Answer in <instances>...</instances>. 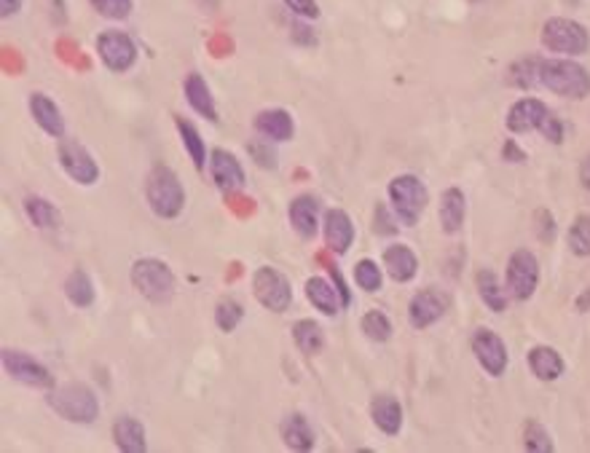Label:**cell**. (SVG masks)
I'll use <instances>...</instances> for the list:
<instances>
[{"instance_id": "6da1fadb", "label": "cell", "mask_w": 590, "mask_h": 453, "mask_svg": "<svg viewBox=\"0 0 590 453\" xmlns=\"http://www.w3.org/2000/svg\"><path fill=\"white\" fill-rule=\"evenodd\" d=\"M537 81L559 97L583 100L590 94L588 70L572 59H542L537 62Z\"/></svg>"}, {"instance_id": "7a4b0ae2", "label": "cell", "mask_w": 590, "mask_h": 453, "mask_svg": "<svg viewBox=\"0 0 590 453\" xmlns=\"http://www.w3.org/2000/svg\"><path fill=\"white\" fill-rule=\"evenodd\" d=\"M51 411L59 414L67 422L75 424H91L100 416V403L97 395L86 387V384H65L51 389V395L46 397Z\"/></svg>"}, {"instance_id": "3957f363", "label": "cell", "mask_w": 590, "mask_h": 453, "mask_svg": "<svg viewBox=\"0 0 590 453\" xmlns=\"http://www.w3.org/2000/svg\"><path fill=\"white\" fill-rule=\"evenodd\" d=\"M148 205L151 210L164 218V221H175L183 207H186V191L180 178L169 170V167H156L148 178Z\"/></svg>"}, {"instance_id": "277c9868", "label": "cell", "mask_w": 590, "mask_h": 453, "mask_svg": "<svg viewBox=\"0 0 590 453\" xmlns=\"http://www.w3.org/2000/svg\"><path fill=\"white\" fill-rule=\"evenodd\" d=\"M132 284L151 303H167L175 295V274L159 257H140L132 266Z\"/></svg>"}, {"instance_id": "5b68a950", "label": "cell", "mask_w": 590, "mask_h": 453, "mask_svg": "<svg viewBox=\"0 0 590 453\" xmlns=\"http://www.w3.org/2000/svg\"><path fill=\"white\" fill-rule=\"evenodd\" d=\"M389 199H392V207L397 213V218L405 223V226H416L421 213L427 210V188L419 178L413 175H400L389 183Z\"/></svg>"}, {"instance_id": "8992f818", "label": "cell", "mask_w": 590, "mask_h": 453, "mask_svg": "<svg viewBox=\"0 0 590 453\" xmlns=\"http://www.w3.org/2000/svg\"><path fill=\"white\" fill-rule=\"evenodd\" d=\"M542 43L556 54H586L590 46V35L580 22L556 16L545 22Z\"/></svg>"}, {"instance_id": "52a82bcc", "label": "cell", "mask_w": 590, "mask_h": 453, "mask_svg": "<svg viewBox=\"0 0 590 453\" xmlns=\"http://www.w3.org/2000/svg\"><path fill=\"white\" fill-rule=\"evenodd\" d=\"M253 290H256V298L261 306H266L269 311L280 314L285 311L291 303H293V290H291V282L288 276H282L277 268L272 266H264L256 271L253 276Z\"/></svg>"}, {"instance_id": "ba28073f", "label": "cell", "mask_w": 590, "mask_h": 453, "mask_svg": "<svg viewBox=\"0 0 590 453\" xmlns=\"http://www.w3.org/2000/svg\"><path fill=\"white\" fill-rule=\"evenodd\" d=\"M537 284H540V263H537V257L529 249L513 252L510 263H508V290L518 301H526V298L534 295Z\"/></svg>"}, {"instance_id": "9c48e42d", "label": "cell", "mask_w": 590, "mask_h": 453, "mask_svg": "<svg viewBox=\"0 0 590 453\" xmlns=\"http://www.w3.org/2000/svg\"><path fill=\"white\" fill-rule=\"evenodd\" d=\"M97 54L102 59V65L113 73H126L134 59H137V46L126 32H102L97 38Z\"/></svg>"}, {"instance_id": "30bf717a", "label": "cell", "mask_w": 590, "mask_h": 453, "mask_svg": "<svg viewBox=\"0 0 590 453\" xmlns=\"http://www.w3.org/2000/svg\"><path fill=\"white\" fill-rule=\"evenodd\" d=\"M3 368L11 379H16L19 384L27 387H38V389H51L54 387V376L48 373V368H43L35 357L24 354V352H13V349H3Z\"/></svg>"}, {"instance_id": "8fae6325", "label": "cell", "mask_w": 590, "mask_h": 453, "mask_svg": "<svg viewBox=\"0 0 590 453\" xmlns=\"http://www.w3.org/2000/svg\"><path fill=\"white\" fill-rule=\"evenodd\" d=\"M59 164L81 186H91L100 178V167H97L94 156L75 140H62L59 143Z\"/></svg>"}, {"instance_id": "7c38bea8", "label": "cell", "mask_w": 590, "mask_h": 453, "mask_svg": "<svg viewBox=\"0 0 590 453\" xmlns=\"http://www.w3.org/2000/svg\"><path fill=\"white\" fill-rule=\"evenodd\" d=\"M473 352L489 376H502L508 370V346L494 330L478 327L473 335Z\"/></svg>"}, {"instance_id": "4fadbf2b", "label": "cell", "mask_w": 590, "mask_h": 453, "mask_svg": "<svg viewBox=\"0 0 590 453\" xmlns=\"http://www.w3.org/2000/svg\"><path fill=\"white\" fill-rule=\"evenodd\" d=\"M448 301L443 292L438 290H421L419 295H413L411 306H408V319L416 330H424L429 327L432 322H438L446 311Z\"/></svg>"}, {"instance_id": "5bb4252c", "label": "cell", "mask_w": 590, "mask_h": 453, "mask_svg": "<svg viewBox=\"0 0 590 453\" xmlns=\"http://www.w3.org/2000/svg\"><path fill=\"white\" fill-rule=\"evenodd\" d=\"M548 116H551V110L540 100H518L508 113V129L516 135H526L534 129L540 132Z\"/></svg>"}, {"instance_id": "9a60e30c", "label": "cell", "mask_w": 590, "mask_h": 453, "mask_svg": "<svg viewBox=\"0 0 590 453\" xmlns=\"http://www.w3.org/2000/svg\"><path fill=\"white\" fill-rule=\"evenodd\" d=\"M210 170H213V180L221 191H237L245 186V170H242L239 159L229 151H213Z\"/></svg>"}, {"instance_id": "2e32d148", "label": "cell", "mask_w": 590, "mask_h": 453, "mask_svg": "<svg viewBox=\"0 0 590 453\" xmlns=\"http://www.w3.org/2000/svg\"><path fill=\"white\" fill-rule=\"evenodd\" d=\"M325 244L335 255H346L354 241V223L343 210H327L325 213Z\"/></svg>"}, {"instance_id": "e0dca14e", "label": "cell", "mask_w": 590, "mask_h": 453, "mask_svg": "<svg viewBox=\"0 0 590 453\" xmlns=\"http://www.w3.org/2000/svg\"><path fill=\"white\" fill-rule=\"evenodd\" d=\"M30 113L35 118V124L51 135V137H62L65 135V118H62V110L56 108V102L46 94H32L30 97Z\"/></svg>"}, {"instance_id": "ac0fdd59", "label": "cell", "mask_w": 590, "mask_h": 453, "mask_svg": "<svg viewBox=\"0 0 590 453\" xmlns=\"http://www.w3.org/2000/svg\"><path fill=\"white\" fill-rule=\"evenodd\" d=\"M384 266H386V274L395 279V282H411L419 271V257L413 255L411 247L405 244H392L386 252H384Z\"/></svg>"}, {"instance_id": "d6986e66", "label": "cell", "mask_w": 590, "mask_h": 453, "mask_svg": "<svg viewBox=\"0 0 590 453\" xmlns=\"http://www.w3.org/2000/svg\"><path fill=\"white\" fill-rule=\"evenodd\" d=\"M256 129L272 143H288L295 135V124L288 110H264L256 116Z\"/></svg>"}, {"instance_id": "ffe728a7", "label": "cell", "mask_w": 590, "mask_h": 453, "mask_svg": "<svg viewBox=\"0 0 590 453\" xmlns=\"http://www.w3.org/2000/svg\"><path fill=\"white\" fill-rule=\"evenodd\" d=\"M306 295L308 301L327 317H335L343 306V298H341V290H335L327 279L322 276H311L306 279Z\"/></svg>"}, {"instance_id": "44dd1931", "label": "cell", "mask_w": 590, "mask_h": 453, "mask_svg": "<svg viewBox=\"0 0 590 453\" xmlns=\"http://www.w3.org/2000/svg\"><path fill=\"white\" fill-rule=\"evenodd\" d=\"M113 440L116 446L124 453H145L148 443H145V427L132 419V416H121L113 424Z\"/></svg>"}, {"instance_id": "7402d4cb", "label": "cell", "mask_w": 590, "mask_h": 453, "mask_svg": "<svg viewBox=\"0 0 590 453\" xmlns=\"http://www.w3.org/2000/svg\"><path fill=\"white\" fill-rule=\"evenodd\" d=\"M186 97H188V105L207 121H218V110H215V97L207 86V81L199 75V73H191L186 78Z\"/></svg>"}, {"instance_id": "603a6c76", "label": "cell", "mask_w": 590, "mask_h": 453, "mask_svg": "<svg viewBox=\"0 0 590 453\" xmlns=\"http://www.w3.org/2000/svg\"><path fill=\"white\" fill-rule=\"evenodd\" d=\"M370 416H373V424L384 432V435H397L400 427H403V408L395 397L389 395H378L373 403H370Z\"/></svg>"}, {"instance_id": "cb8c5ba5", "label": "cell", "mask_w": 590, "mask_h": 453, "mask_svg": "<svg viewBox=\"0 0 590 453\" xmlns=\"http://www.w3.org/2000/svg\"><path fill=\"white\" fill-rule=\"evenodd\" d=\"M529 368L537 379L542 381H556L559 376H564V357L551 349V346H534L529 352Z\"/></svg>"}, {"instance_id": "d4e9b609", "label": "cell", "mask_w": 590, "mask_h": 453, "mask_svg": "<svg viewBox=\"0 0 590 453\" xmlns=\"http://www.w3.org/2000/svg\"><path fill=\"white\" fill-rule=\"evenodd\" d=\"M464 213H467V199L459 188H448L440 196V226L446 233H456L464 223Z\"/></svg>"}, {"instance_id": "484cf974", "label": "cell", "mask_w": 590, "mask_h": 453, "mask_svg": "<svg viewBox=\"0 0 590 453\" xmlns=\"http://www.w3.org/2000/svg\"><path fill=\"white\" fill-rule=\"evenodd\" d=\"M291 223H293L298 236L311 239V236L317 233V226H319V207H317V199H311V196H298L293 205H291Z\"/></svg>"}, {"instance_id": "4316f807", "label": "cell", "mask_w": 590, "mask_h": 453, "mask_svg": "<svg viewBox=\"0 0 590 453\" xmlns=\"http://www.w3.org/2000/svg\"><path fill=\"white\" fill-rule=\"evenodd\" d=\"M282 440L293 451H311L314 449V432L300 414H293L282 422Z\"/></svg>"}, {"instance_id": "83f0119b", "label": "cell", "mask_w": 590, "mask_h": 453, "mask_svg": "<svg viewBox=\"0 0 590 453\" xmlns=\"http://www.w3.org/2000/svg\"><path fill=\"white\" fill-rule=\"evenodd\" d=\"M293 341L295 346L303 354H319L325 349V333L314 319H300L293 325Z\"/></svg>"}, {"instance_id": "f1b7e54d", "label": "cell", "mask_w": 590, "mask_h": 453, "mask_svg": "<svg viewBox=\"0 0 590 453\" xmlns=\"http://www.w3.org/2000/svg\"><path fill=\"white\" fill-rule=\"evenodd\" d=\"M478 290H481L483 303H486L491 311L502 314V311L508 309V292L502 290L499 279H497L489 268H483V271L478 274Z\"/></svg>"}, {"instance_id": "f546056e", "label": "cell", "mask_w": 590, "mask_h": 453, "mask_svg": "<svg viewBox=\"0 0 590 453\" xmlns=\"http://www.w3.org/2000/svg\"><path fill=\"white\" fill-rule=\"evenodd\" d=\"M65 292H67V298H70L75 306H81V309H86V306L94 303V284H91V279L86 276V271H73V274L67 276V282H65Z\"/></svg>"}, {"instance_id": "4dcf8cb0", "label": "cell", "mask_w": 590, "mask_h": 453, "mask_svg": "<svg viewBox=\"0 0 590 453\" xmlns=\"http://www.w3.org/2000/svg\"><path fill=\"white\" fill-rule=\"evenodd\" d=\"M178 132H180V137H183V143H186V151H188L194 167H196V170H204V164H207V151H204V143H202L199 129L191 126L186 118H178Z\"/></svg>"}, {"instance_id": "1f68e13d", "label": "cell", "mask_w": 590, "mask_h": 453, "mask_svg": "<svg viewBox=\"0 0 590 453\" xmlns=\"http://www.w3.org/2000/svg\"><path fill=\"white\" fill-rule=\"evenodd\" d=\"M24 213H27V218L32 221V226L38 228H56L59 226V213H56V207L51 205V202H46V199H27L24 202Z\"/></svg>"}, {"instance_id": "d6a6232c", "label": "cell", "mask_w": 590, "mask_h": 453, "mask_svg": "<svg viewBox=\"0 0 590 453\" xmlns=\"http://www.w3.org/2000/svg\"><path fill=\"white\" fill-rule=\"evenodd\" d=\"M360 325H362V333H365L370 341L384 344V341H389V335H392V322H389V317H386L384 311H368Z\"/></svg>"}, {"instance_id": "836d02e7", "label": "cell", "mask_w": 590, "mask_h": 453, "mask_svg": "<svg viewBox=\"0 0 590 453\" xmlns=\"http://www.w3.org/2000/svg\"><path fill=\"white\" fill-rule=\"evenodd\" d=\"M242 317H245V309L234 298H223L215 309V322L223 333H234L237 325L242 322Z\"/></svg>"}, {"instance_id": "e575fe53", "label": "cell", "mask_w": 590, "mask_h": 453, "mask_svg": "<svg viewBox=\"0 0 590 453\" xmlns=\"http://www.w3.org/2000/svg\"><path fill=\"white\" fill-rule=\"evenodd\" d=\"M354 282L368 292H378L381 284H384V276H381V268L373 260H360L354 266Z\"/></svg>"}, {"instance_id": "d590c367", "label": "cell", "mask_w": 590, "mask_h": 453, "mask_svg": "<svg viewBox=\"0 0 590 453\" xmlns=\"http://www.w3.org/2000/svg\"><path fill=\"white\" fill-rule=\"evenodd\" d=\"M569 249L580 257L590 255V215H580L569 228Z\"/></svg>"}, {"instance_id": "8d00e7d4", "label": "cell", "mask_w": 590, "mask_h": 453, "mask_svg": "<svg viewBox=\"0 0 590 453\" xmlns=\"http://www.w3.org/2000/svg\"><path fill=\"white\" fill-rule=\"evenodd\" d=\"M524 440H526V451L532 453H551L553 451V443H551V435L545 432L542 424L537 422H526V430H524Z\"/></svg>"}, {"instance_id": "74e56055", "label": "cell", "mask_w": 590, "mask_h": 453, "mask_svg": "<svg viewBox=\"0 0 590 453\" xmlns=\"http://www.w3.org/2000/svg\"><path fill=\"white\" fill-rule=\"evenodd\" d=\"M91 5L108 19H126L132 11V0H91Z\"/></svg>"}, {"instance_id": "f35d334b", "label": "cell", "mask_w": 590, "mask_h": 453, "mask_svg": "<svg viewBox=\"0 0 590 453\" xmlns=\"http://www.w3.org/2000/svg\"><path fill=\"white\" fill-rule=\"evenodd\" d=\"M285 5L298 13V16H306V19H317L319 16V5L314 0H285Z\"/></svg>"}, {"instance_id": "ab89813d", "label": "cell", "mask_w": 590, "mask_h": 453, "mask_svg": "<svg viewBox=\"0 0 590 453\" xmlns=\"http://www.w3.org/2000/svg\"><path fill=\"white\" fill-rule=\"evenodd\" d=\"M19 8H22V0H0V13H3V19H5V16H13Z\"/></svg>"}, {"instance_id": "60d3db41", "label": "cell", "mask_w": 590, "mask_h": 453, "mask_svg": "<svg viewBox=\"0 0 590 453\" xmlns=\"http://www.w3.org/2000/svg\"><path fill=\"white\" fill-rule=\"evenodd\" d=\"M580 178H583V186L590 188V156L586 159V164H583V172H580Z\"/></svg>"}]
</instances>
